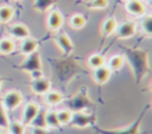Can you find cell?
I'll use <instances>...</instances> for the list:
<instances>
[{"instance_id":"cell-1","label":"cell","mask_w":152,"mask_h":134,"mask_svg":"<svg viewBox=\"0 0 152 134\" xmlns=\"http://www.w3.org/2000/svg\"><path fill=\"white\" fill-rule=\"evenodd\" d=\"M124 57L125 60L128 62L132 72L134 75V78L137 83H140L146 74L150 71V62H148V53L145 50L141 49H132V47H124Z\"/></svg>"},{"instance_id":"cell-2","label":"cell","mask_w":152,"mask_h":134,"mask_svg":"<svg viewBox=\"0 0 152 134\" xmlns=\"http://www.w3.org/2000/svg\"><path fill=\"white\" fill-rule=\"evenodd\" d=\"M148 109H150V104H146V106L144 107V109L140 111V114L138 115V117H137L132 123H129L127 127H125V128L102 129V128L94 127V129H95L99 134H139V133H140V125H141V121L144 120V116H145V114L148 111Z\"/></svg>"},{"instance_id":"cell-3","label":"cell","mask_w":152,"mask_h":134,"mask_svg":"<svg viewBox=\"0 0 152 134\" xmlns=\"http://www.w3.org/2000/svg\"><path fill=\"white\" fill-rule=\"evenodd\" d=\"M91 106H93V102L88 97L87 89H82L75 96L70 97L66 101V107L72 113H75V111H83L86 108H90Z\"/></svg>"},{"instance_id":"cell-4","label":"cell","mask_w":152,"mask_h":134,"mask_svg":"<svg viewBox=\"0 0 152 134\" xmlns=\"http://www.w3.org/2000/svg\"><path fill=\"white\" fill-rule=\"evenodd\" d=\"M45 24H46V27L51 32H58L64 24L63 13L58 8H51L50 11H48Z\"/></svg>"},{"instance_id":"cell-5","label":"cell","mask_w":152,"mask_h":134,"mask_svg":"<svg viewBox=\"0 0 152 134\" xmlns=\"http://www.w3.org/2000/svg\"><path fill=\"white\" fill-rule=\"evenodd\" d=\"M138 25L133 20H124L118 24L115 30V37L118 39H129L135 36Z\"/></svg>"},{"instance_id":"cell-6","label":"cell","mask_w":152,"mask_h":134,"mask_svg":"<svg viewBox=\"0 0 152 134\" xmlns=\"http://www.w3.org/2000/svg\"><path fill=\"white\" fill-rule=\"evenodd\" d=\"M19 69L27 74L31 71H34V70H42V58H40L39 51L26 55L25 59L19 65Z\"/></svg>"},{"instance_id":"cell-7","label":"cell","mask_w":152,"mask_h":134,"mask_svg":"<svg viewBox=\"0 0 152 134\" xmlns=\"http://www.w3.org/2000/svg\"><path fill=\"white\" fill-rule=\"evenodd\" d=\"M23 102V94L19 90H8L2 96V106L6 110H14L17 109Z\"/></svg>"},{"instance_id":"cell-8","label":"cell","mask_w":152,"mask_h":134,"mask_svg":"<svg viewBox=\"0 0 152 134\" xmlns=\"http://www.w3.org/2000/svg\"><path fill=\"white\" fill-rule=\"evenodd\" d=\"M56 45L58 46V49L62 51V53L64 56H69L74 51V43L71 40V38L69 37V34L66 32H56V36L53 38Z\"/></svg>"},{"instance_id":"cell-9","label":"cell","mask_w":152,"mask_h":134,"mask_svg":"<svg viewBox=\"0 0 152 134\" xmlns=\"http://www.w3.org/2000/svg\"><path fill=\"white\" fill-rule=\"evenodd\" d=\"M124 8L129 15L134 18H141L146 14V5L141 0H125Z\"/></svg>"},{"instance_id":"cell-10","label":"cell","mask_w":152,"mask_h":134,"mask_svg":"<svg viewBox=\"0 0 152 134\" xmlns=\"http://www.w3.org/2000/svg\"><path fill=\"white\" fill-rule=\"evenodd\" d=\"M94 123H95V116L87 114L84 111L72 113V116L70 120V125L72 127H77V128H84V127L91 126Z\"/></svg>"},{"instance_id":"cell-11","label":"cell","mask_w":152,"mask_h":134,"mask_svg":"<svg viewBox=\"0 0 152 134\" xmlns=\"http://www.w3.org/2000/svg\"><path fill=\"white\" fill-rule=\"evenodd\" d=\"M8 34L12 37V39L23 40L27 37H30V28L24 23H15L8 26Z\"/></svg>"},{"instance_id":"cell-12","label":"cell","mask_w":152,"mask_h":134,"mask_svg":"<svg viewBox=\"0 0 152 134\" xmlns=\"http://www.w3.org/2000/svg\"><path fill=\"white\" fill-rule=\"evenodd\" d=\"M31 90L37 95H44L51 89V83L48 78L40 77L38 79H31L30 82Z\"/></svg>"},{"instance_id":"cell-13","label":"cell","mask_w":152,"mask_h":134,"mask_svg":"<svg viewBox=\"0 0 152 134\" xmlns=\"http://www.w3.org/2000/svg\"><path fill=\"white\" fill-rule=\"evenodd\" d=\"M40 106L36 102H27L23 109V123L25 126H28L30 122L33 120V117L37 115V113L39 111Z\"/></svg>"},{"instance_id":"cell-14","label":"cell","mask_w":152,"mask_h":134,"mask_svg":"<svg viewBox=\"0 0 152 134\" xmlns=\"http://www.w3.org/2000/svg\"><path fill=\"white\" fill-rule=\"evenodd\" d=\"M116 26H118V20H116V18H115L114 15L107 17V18L102 21V24H101V28H100V31H101V37H102V38H107V37L112 36V34L115 32Z\"/></svg>"},{"instance_id":"cell-15","label":"cell","mask_w":152,"mask_h":134,"mask_svg":"<svg viewBox=\"0 0 152 134\" xmlns=\"http://www.w3.org/2000/svg\"><path fill=\"white\" fill-rule=\"evenodd\" d=\"M110 75H112V71L106 65H102V66H99L96 69H93V79H94L95 83H97L100 85L106 84L109 81Z\"/></svg>"},{"instance_id":"cell-16","label":"cell","mask_w":152,"mask_h":134,"mask_svg":"<svg viewBox=\"0 0 152 134\" xmlns=\"http://www.w3.org/2000/svg\"><path fill=\"white\" fill-rule=\"evenodd\" d=\"M38 46H39V43L37 39L32 38L31 36L20 40V45H19V52L23 53V55H30L32 52H36L38 51Z\"/></svg>"},{"instance_id":"cell-17","label":"cell","mask_w":152,"mask_h":134,"mask_svg":"<svg viewBox=\"0 0 152 134\" xmlns=\"http://www.w3.org/2000/svg\"><path fill=\"white\" fill-rule=\"evenodd\" d=\"M125 63H126V60H125L124 55L116 53V55H112L108 59H106L104 65L113 72V71H119L120 69H122Z\"/></svg>"},{"instance_id":"cell-18","label":"cell","mask_w":152,"mask_h":134,"mask_svg":"<svg viewBox=\"0 0 152 134\" xmlns=\"http://www.w3.org/2000/svg\"><path fill=\"white\" fill-rule=\"evenodd\" d=\"M57 2L58 0H33L32 7L38 13H45L50 11Z\"/></svg>"},{"instance_id":"cell-19","label":"cell","mask_w":152,"mask_h":134,"mask_svg":"<svg viewBox=\"0 0 152 134\" xmlns=\"http://www.w3.org/2000/svg\"><path fill=\"white\" fill-rule=\"evenodd\" d=\"M44 101L49 106H57L64 101V96L59 91H55L50 89L46 94H44Z\"/></svg>"},{"instance_id":"cell-20","label":"cell","mask_w":152,"mask_h":134,"mask_svg":"<svg viewBox=\"0 0 152 134\" xmlns=\"http://www.w3.org/2000/svg\"><path fill=\"white\" fill-rule=\"evenodd\" d=\"M86 24H87V19L82 13H74L69 18V25L74 30H81L86 26Z\"/></svg>"},{"instance_id":"cell-21","label":"cell","mask_w":152,"mask_h":134,"mask_svg":"<svg viewBox=\"0 0 152 134\" xmlns=\"http://www.w3.org/2000/svg\"><path fill=\"white\" fill-rule=\"evenodd\" d=\"M139 26H140V31L144 36L151 37V34H152V17H151V14L146 13L145 15H142Z\"/></svg>"},{"instance_id":"cell-22","label":"cell","mask_w":152,"mask_h":134,"mask_svg":"<svg viewBox=\"0 0 152 134\" xmlns=\"http://www.w3.org/2000/svg\"><path fill=\"white\" fill-rule=\"evenodd\" d=\"M104 63H106V57L99 52L91 53L87 59V64L91 69H96L99 66H102V65H104Z\"/></svg>"},{"instance_id":"cell-23","label":"cell","mask_w":152,"mask_h":134,"mask_svg":"<svg viewBox=\"0 0 152 134\" xmlns=\"http://www.w3.org/2000/svg\"><path fill=\"white\" fill-rule=\"evenodd\" d=\"M15 43L11 37H5L0 39V53L1 55H10L14 51Z\"/></svg>"},{"instance_id":"cell-24","label":"cell","mask_w":152,"mask_h":134,"mask_svg":"<svg viewBox=\"0 0 152 134\" xmlns=\"http://www.w3.org/2000/svg\"><path fill=\"white\" fill-rule=\"evenodd\" d=\"M14 17V9L10 5H2L0 6V23L7 24L10 23Z\"/></svg>"},{"instance_id":"cell-25","label":"cell","mask_w":152,"mask_h":134,"mask_svg":"<svg viewBox=\"0 0 152 134\" xmlns=\"http://www.w3.org/2000/svg\"><path fill=\"white\" fill-rule=\"evenodd\" d=\"M45 113H46V109L42 108L39 109V111L37 113V115L33 117V120L30 122L28 126L31 127H42V128H48L46 127V123H45Z\"/></svg>"},{"instance_id":"cell-26","label":"cell","mask_w":152,"mask_h":134,"mask_svg":"<svg viewBox=\"0 0 152 134\" xmlns=\"http://www.w3.org/2000/svg\"><path fill=\"white\" fill-rule=\"evenodd\" d=\"M45 123H46V127H50V128H58V127H61V125L58 122V119H57L56 110H53V109L48 110L46 109V113H45Z\"/></svg>"},{"instance_id":"cell-27","label":"cell","mask_w":152,"mask_h":134,"mask_svg":"<svg viewBox=\"0 0 152 134\" xmlns=\"http://www.w3.org/2000/svg\"><path fill=\"white\" fill-rule=\"evenodd\" d=\"M109 5V0H87L86 7L89 9H104Z\"/></svg>"},{"instance_id":"cell-28","label":"cell","mask_w":152,"mask_h":134,"mask_svg":"<svg viewBox=\"0 0 152 134\" xmlns=\"http://www.w3.org/2000/svg\"><path fill=\"white\" fill-rule=\"evenodd\" d=\"M56 114H57V119H58V122L59 125H68L70 123V120H71V116H72V111H70L68 108L66 109H61V110H56Z\"/></svg>"},{"instance_id":"cell-29","label":"cell","mask_w":152,"mask_h":134,"mask_svg":"<svg viewBox=\"0 0 152 134\" xmlns=\"http://www.w3.org/2000/svg\"><path fill=\"white\" fill-rule=\"evenodd\" d=\"M10 128V133L11 134H25V125L21 122V121H18V120H14V121H11L8 123V127Z\"/></svg>"},{"instance_id":"cell-30","label":"cell","mask_w":152,"mask_h":134,"mask_svg":"<svg viewBox=\"0 0 152 134\" xmlns=\"http://www.w3.org/2000/svg\"><path fill=\"white\" fill-rule=\"evenodd\" d=\"M8 123H10V120H8V116H7V110L5 109L2 103L0 102V128H2V129L7 128Z\"/></svg>"},{"instance_id":"cell-31","label":"cell","mask_w":152,"mask_h":134,"mask_svg":"<svg viewBox=\"0 0 152 134\" xmlns=\"http://www.w3.org/2000/svg\"><path fill=\"white\" fill-rule=\"evenodd\" d=\"M31 134H50L48 128L42 127H31Z\"/></svg>"},{"instance_id":"cell-32","label":"cell","mask_w":152,"mask_h":134,"mask_svg":"<svg viewBox=\"0 0 152 134\" xmlns=\"http://www.w3.org/2000/svg\"><path fill=\"white\" fill-rule=\"evenodd\" d=\"M28 75H30V77H31V79H38V78H40V77H44L42 70H34V71H31V72H28Z\"/></svg>"},{"instance_id":"cell-33","label":"cell","mask_w":152,"mask_h":134,"mask_svg":"<svg viewBox=\"0 0 152 134\" xmlns=\"http://www.w3.org/2000/svg\"><path fill=\"white\" fill-rule=\"evenodd\" d=\"M2 82H4V79H2V77L0 76V90H1V87H2Z\"/></svg>"},{"instance_id":"cell-34","label":"cell","mask_w":152,"mask_h":134,"mask_svg":"<svg viewBox=\"0 0 152 134\" xmlns=\"http://www.w3.org/2000/svg\"><path fill=\"white\" fill-rule=\"evenodd\" d=\"M0 134H6V133H5L4 130H0Z\"/></svg>"},{"instance_id":"cell-35","label":"cell","mask_w":152,"mask_h":134,"mask_svg":"<svg viewBox=\"0 0 152 134\" xmlns=\"http://www.w3.org/2000/svg\"><path fill=\"white\" fill-rule=\"evenodd\" d=\"M141 1H145V0H141Z\"/></svg>"}]
</instances>
